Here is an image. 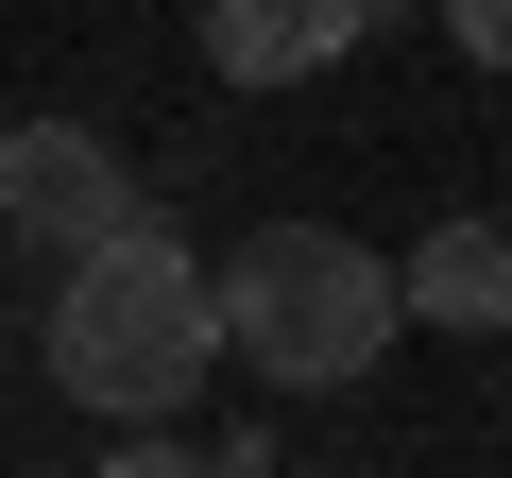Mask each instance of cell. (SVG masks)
<instances>
[{"label": "cell", "mask_w": 512, "mask_h": 478, "mask_svg": "<svg viewBox=\"0 0 512 478\" xmlns=\"http://www.w3.org/2000/svg\"><path fill=\"white\" fill-rule=\"evenodd\" d=\"M205 359H239V342H222V274L188 257L171 222H103L86 257H69V291H52V376H69V410L154 427V410L205 393Z\"/></svg>", "instance_id": "6da1fadb"}, {"label": "cell", "mask_w": 512, "mask_h": 478, "mask_svg": "<svg viewBox=\"0 0 512 478\" xmlns=\"http://www.w3.org/2000/svg\"><path fill=\"white\" fill-rule=\"evenodd\" d=\"M393 325H410V274L376 257V239H342V222H256L239 257H222V342L274 376V393L376 376Z\"/></svg>", "instance_id": "7a4b0ae2"}, {"label": "cell", "mask_w": 512, "mask_h": 478, "mask_svg": "<svg viewBox=\"0 0 512 478\" xmlns=\"http://www.w3.org/2000/svg\"><path fill=\"white\" fill-rule=\"evenodd\" d=\"M0 222L52 239V257H86L103 222H137V171H120L86 120H0Z\"/></svg>", "instance_id": "3957f363"}, {"label": "cell", "mask_w": 512, "mask_h": 478, "mask_svg": "<svg viewBox=\"0 0 512 478\" xmlns=\"http://www.w3.org/2000/svg\"><path fill=\"white\" fill-rule=\"evenodd\" d=\"M376 18L359 0H205V69L222 86H325Z\"/></svg>", "instance_id": "277c9868"}, {"label": "cell", "mask_w": 512, "mask_h": 478, "mask_svg": "<svg viewBox=\"0 0 512 478\" xmlns=\"http://www.w3.org/2000/svg\"><path fill=\"white\" fill-rule=\"evenodd\" d=\"M393 274H410V325H461V342H495V325H512V222H427Z\"/></svg>", "instance_id": "5b68a950"}, {"label": "cell", "mask_w": 512, "mask_h": 478, "mask_svg": "<svg viewBox=\"0 0 512 478\" xmlns=\"http://www.w3.org/2000/svg\"><path fill=\"white\" fill-rule=\"evenodd\" d=\"M427 18H444V35L478 52V69H512V0H427Z\"/></svg>", "instance_id": "8992f818"}, {"label": "cell", "mask_w": 512, "mask_h": 478, "mask_svg": "<svg viewBox=\"0 0 512 478\" xmlns=\"http://www.w3.org/2000/svg\"><path fill=\"white\" fill-rule=\"evenodd\" d=\"M359 18H410V0H359Z\"/></svg>", "instance_id": "52a82bcc"}]
</instances>
